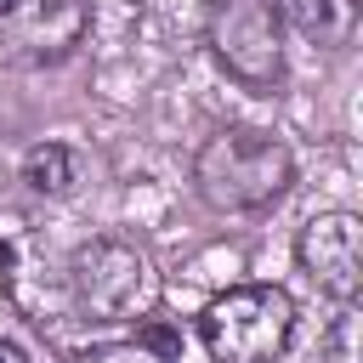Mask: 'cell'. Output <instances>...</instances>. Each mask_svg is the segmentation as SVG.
Here are the masks:
<instances>
[{
  "label": "cell",
  "mask_w": 363,
  "mask_h": 363,
  "mask_svg": "<svg viewBox=\"0 0 363 363\" xmlns=\"http://www.w3.org/2000/svg\"><path fill=\"white\" fill-rule=\"evenodd\" d=\"M323 363H363V312L357 301H346L329 329H323Z\"/></svg>",
  "instance_id": "cell-7"
},
{
  "label": "cell",
  "mask_w": 363,
  "mask_h": 363,
  "mask_svg": "<svg viewBox=\"0 0 363 363\" xmlns=\"http://www.w3.org/2000/svg\"><path fill=\"white\" fill-rule=\"evenodd\" d=\"M0 363H28V352H23L17 340H6V335H0Z\"/></svg>",
  "instance_id": "cell-10"
},
{
  "label": "cell",
  "mask_w": 363,
  "mask_h": 363,
  "mask_svg": "<svg viewBox=\"0 0 363 363\" xmlns=\"http://www.w3.org/2000/svg\"><path fill=\"white\" fill-rule=\"evenodd\" d=\"M68 363H164L147 340H119V346H96V352H74Z\"/></svg>",
  "instance_id": "cell-9"
},
{
  "label": "cell",
  "mask_w": 363,
  "mask_h": 363,
  "mask_svg": "<svg viewBox=\"0 0 363 363\" xmlns=\"http://www.w3.org/2000/svg\"><path fill=\"white\" fill-rule=\"evenodd\" d=\"M68 295L91 323H147L159 306V267L136 238H91L68 255Z\"/></svg>",
  "instance_id": "cell-2"
},
{
  "label": "cell",
  "mask_w": 363,
  "mask_h": 363,
  "mask_svg": "<svg viewBox=\"0 0 363 363\" xmlns=\"http://www.w3.org/2000/svg\"><path fill=\"white\" fill-rule=\"evenodd\" d=\"M295 187V153L255 125H227L193 153V193L210 210H267Z\"/></svg>",
  "instance_id": "cell-1"
},
{
  "label": "cell",
  "mask_w": 363,
  "mask_h": 363,
  "mask_svg": "<svg viewBox=\"0 0 363 363\" xmlns=\"http://www.w3.org/2000/svg\"><path fill=\"white\" fill-rule=\"evenodd\" d=\"M272 11H278L284 23H295L301 34H323V28H329L335 0H272Z\"/></svg>",
  "instance_id": "cell-8"
},
{
  "label": "cell",
  "mask_w": 363,
  "mask_h": 363,
  "mask_svg": "<svg viewBox=\"0 0 363 363\" xmlns=\"http://www.w3.org/2000/svg\"><path fill=\"white\" fill-rule=\"evenodd\" d=\"M11 6H17V0H0V17H6V11H11Z\"/></svg>",
  "instance_id": "cell-11"
},
{
  "label": "cell",
  "mask_w": 363,
  "mask_h": 363,
  "mask_svg": "<svg viewBox=\"0 0 363 363\" xmlns=\"http://www.w3.org/2000/svg\"><path fill=\"white\" fill-rule=\"evenodd\" d=\"M210 57L221 62L227 79H238L255 96H272L284 85V17L272 0H216L204 23Z\"/></svg>",
  "instance_id": "cell-4"
},
{
  "label": "cell",
  "mask_w": 363,
  "mask_h": 363,
  "mask_svg": "<svg viewBox=\"0 0 363 363\" xmlns=\"http://www.w3.org/2000/svg\"><path fill=\"white\" fill-rule=\"evenodd\" d=\"M295 261L301 272L335 295L340 306L363 295V221L352 210H318L301 233H295Z\"/></svg>",
  "instance_id": "cell-5"
},
{
  "label": "cell",
  "mask_w": 363,
  "mask_h": 363,
  "mask_svg": "<svg viewBox=\"0 0 363 363\" xmlns=\"http://www.w3.org/2000/svg\"><path fill=\"white\" fill-rule=\"evenodd\" d=\"M17 176H23V187L40 193V199H68V193L79 187V153H74L68 142H34V147L23 153V164H17Z\"/></svg>",
  "instance_id": "cell-6"
},
{
  "label": "cell",
  "mask_w": 363,
  "mask_h": 363,
  "mask_svg": "<svg viewBox=\"0 0 363 363\" xmlns=\"http://www.w3.org/2000/svg\"><path fill=\"white\" fill-rule=\"evenodd\" d=\"M210 363H278L295 340V301L278 284H233L199 312Z\"/></svg>",
  "instance_id": "cell-3"
}]
</instances>
